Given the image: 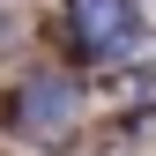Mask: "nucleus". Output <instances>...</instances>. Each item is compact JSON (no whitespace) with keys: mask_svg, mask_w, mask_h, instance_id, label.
<instances>
[{"mask_svg":"<svg viewBox=\"0 0 156 156\" xmlns=\"http://www.w3.org/2000/svg\"><path fill=\"white\" fill-rule=\"evenodd\" d=\"M74 30L89 52H126L141 15H134V0H74Z\"/></svg>","mask_w":156,"mask_h":156,"instance_id":"f257e3e1","label":"nucleus"},{"mask_svg":"<svg viewBox=\"0 0 156 156\" xmlns=\"http://www.w3.org/2000/svg\"><path fill=\"white\" fill-rule=\"evenodd\" d=\"M15 119H23L30 134H52L74 119V82H60V74H37V82L23 89V104H15Z\"/></svg>","mask_w":156,"mask_h":156,"instance_id":"f03ea898","label":"nucleus"}]
</instances>
